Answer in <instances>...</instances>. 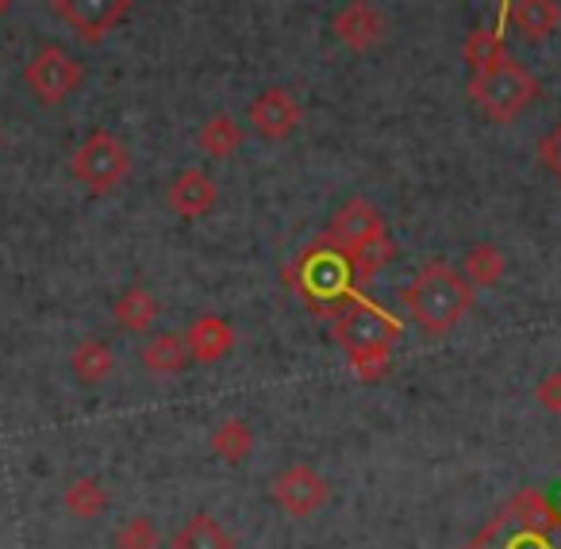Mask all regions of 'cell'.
Returning a JSON list of instances; mask_svg holds the SVG:
<instances>
[{"label":"cell","mask_w":561,"mask_h":549,"mask_svg":"<svg viewBox=\"0 0 561 549\" xmlns=\"http://www.w3.org/2000/svg\"><path fill=\"white\" fill-rule=\"evenodd\" d=\"M250 449H254V431H250L247 419H224V423H216V431H211V454L219 461L239 465L250 457Z\"/></svg>","instance_id":"cell-20"},{"label":"cell","mask_w":561,"mask_h":549,"mask_svg":"<svg viewBox=\"0 0 561 549\" xmlns=\"http://www.w3.org/2000/svg\"><path fill=\"white\" fill-rule=\"evenodd\" d=\"M185 346H188V357H196V362L211 365L219 362V357L231 354L234 346V327L227 323L224 316H196L193 323H188L185 331Z\"/></svg>","instance_id":"cell-14"},{"label":"cell","mask_w":561,"mask_h":549,"mask_svg":"<svg viewBox=\"0 0 561 549\" xmlns=\"http://www.w3.org/2000/svg\"><path fill=\"white\" fill-rule=\"evenodd\" d=\"M70 173L89 193H112V188L131 173V155H127V147L116 135L96 127V131H89V139L73 150Z\"/></svg>","instance_id":"cell-6"},{"label":"cell","mask_w":561,"mask_h":549,"mask_svg":"<svg viewBox=\"0 0 561 549\" xmlns=\"http://www.w3.org/2000/svg\"><path fill=\"white\" fill-rule=\"evenodd\" d=\"M116 549H158V526L150 523L147 515H131L127 523H119V530H116Z\"/></svg>","instance_id":"cell-26"},{"label":"cell","mask_w":561,"mask_h":549,"mask_svg":"<svg viewBox=\"0 0 561 549\" xmlns=\"http://www.w3.org/2000/svg\"><path fill=\"white\" fill-rule=\"evenodd\" d=\"M328 323H331V339L343 346L354 377L374 385V380H381L389 373L392 346L400 339V319L392 311H385L369 296L354 293Z\"/></svg>","instance_id":"cell-1"},{"label":"cell","mask_w":561,"mask_h":549,"mask_svg":"<svg viewBox=\"0 0 561 549\" xmlns=\"http://www.w3.org/2000/svg\"><path fill=\"white\" fill-rule=\"evenodd\" d=\"M9 4H12V0H0V16H4V12H9Z\"/></svg>","instance_id":"cell-29"},{"label":"cell","mask_w":561,"mask_h":549,"mask_svg":"<svg viewBox=\"0 0 561 549\" xmlns=\"http://www.w3.org/2000/svg\"><path fill=\"white\" fill-rule=\"evenodd\" d=\"M461 277L473 288H492L504 277V258H500V250L492 247V242H477L466 254V262H461Z\"/></svg>","instance_id":"cell-24"},{"label":"cell","mask_w":561,"mask_h":549,"mask_svg":"<svg viewBox=\"0 0 561 549\" xmlns=\"http://www.w3.org/2000/svg\"><path fill=\"white\" fill-rule=\"evenodd\" d=\"M300 116H305V112H300L297 96L280 85L257 93L247 108V119H250V127H254V135H262V139H270V142L289 139V135L297 131Z\"/></svg>","instance_id":"cell-10"},{"label":"cell","mask_w":561,"mask_h":549,"mask_svg":"<svg viewBox=\"0 0 561 549\" xmlns=\"http://www.w3.org/2000/svg\"><path fill=\"white\" fill-rule=\"evenodd\" d=\"M139 362H142V369L154 373V377H178V373L188 365L185 334H178V331L154 334V339H150L147 346H142Z\"/></svg>","instance_id":"cell-16"},{"label":"cell","mask_w":561,"mask_h":549,"mask_svg":"<svg viewBox=\"0 0 561 549\" xmlns=\"http://www.w3.org/2000/svg\"><path fill=\"white\" fill-rule=\"evenodd\" d=\"M461 55H466V66L469 73H484L492 70L496 62H504V32H496V27H473V32L466 35V47H461Z\"/></svg>","instance_id":"cell-21"},{"label":"cell","mask_w":561,"mask_h":549,"mask_svg":"<svg viewBox=\"0 0 561 549\" xmlns=\"http://www.w3.org/2000/svg\"><path fill=\"white\" fill-rule=\"evenodd\" d=\"M170 549H234V538L216 523V515L201 511L170 538Z\"/></svg>","instance_id":"cell-18"},{"label":"cell","mask_w":561,"mask_h":549,"mask_svg":"<svg viewBox=\"0 0 561 549\" xmlns=\"http://www.w3.org/2000/svg\"><path fill=\"white\" fill-rule=\"evenodd\" d=\"M62 503L78 518H101L108 511V492L96 477H73L62 492Z\"/></svg>","instance_id":"cell-22"},{"label":"cell","mask_w":561,"mask_h":549,"mask_svg":"<svg viewBox=\"0 0 561 549\" xmlns=\"http://www.w3.org/2000/svg\"><path fill=\"white\" fill-rule=\"evenodd\" d=\"M270 492H273V503H277L285 515L308 518V515H316L323 503H328L331 484L312 469V465L297 461V465H289V469H280L277 477H273Z\"/></svg>","instance_id":"cell-8"},{"label":"cell","mask_w":561,"mask_h":549,"mask_svg":"<svg viewBox=\"0 0 561 549\" xmlns=\"http://www.w3.org/2000/svg\"><path fill=\"white\" fill-rule=\"evenodd\" d=\"M285 285L308 304L316 319H331L354 293H362L354 281V265L339 242L320 235L297 254V262L285 270Z\"/></svg>","instance_id":"cell-3"},{"label":"cell","mask_w":561,"mask_h":549,"mask_svg":"<svg viewBox=\"0 0 561 549\" xmlns=\"http://www.w3.org/2000/svg\"><path fill=\"white\" fill-rule=\"evenodd\" d=\"M135 0H50L55 16L78 35L81 43H101L119 20L131 12Z\"/></svg>","instance_id":"cell-9"},{"label":"cell","mask_w":561,"mask_h":549,"mask_svg":"<svg viewBox=\"0 0 561 549\" xmlns=\"http://www.w3.org/2000/svg\"><path fill=\"white\" fill-rule=\"evenodd\" d=\"M112 365H116V357H112V346L104 339H85L73 346L70 354V369L73 377L81 380V385H101V380H108Z\"/></svg>","instance_id":"cell-19"},{"label":"cell","mask_w":561,"mask_h":549,"mask_svg":"<svg viewBox=\"0 0 561 549\" xmlns=\"http://www.w3.org/2000/svg\"><path fill=\"white\" fill-rule=\"evenodd\" d=\"M196 142H201V150L208 158H231L234 150L242 147V127L234 124L231 116H211L208 124L201 127V135H196Z\"/></svg>","instance_id":"cell-25"},{"label":"cell","mask_w":561,"mask_h":549,"mask_svg":"<svg viewBox=\"0 0 561 549\" xmlns=\"http://www.w3.org/2000/svg\"><path fill=\"white\" fill-rule=\"evenodd\" d=\"M400 304L408 308L412 323L431 339H443L461 323V316L473 304V285L461 277V270L446 262H423L412 285L400 288Z\"/></svg>","instance_id":"cell-4"},{"label":"cell","mask_w":561,"mask_h":549,"mask_svg":"<svg viewBox=\"0 0 561 549\" xmlns=\"http://www.w3.org/2000/svg\"><path fill=\"white\" fill-rule=\"evenodd\" d=\"M461 549H561V507L542 488H519Z\"/></svg>","instance_id":"cell-2"},{"label":"cell","mask_w":561,"mask_h":549,"mask_svg":"<svg viewBox=\"0 0 561 549\" xmlns=\"http://www.w3.org/2000/svg\"><path fill=\"white\" fill-rule=\"evenodd\" d=\"M165 204L178 211L181 219H201L216 204V181L204 170H181L165 188Z\"/></svg>","instance_id":"cell-13"},{"label":"cell","mask_w":561,"mask_h":549,"mask_svg":"<svg viewBox=\"0 0 561 549\" xmlns=\"http://www.w3.org/2000/svg\"><path fill=\"white\" fill-rule=\"evenodd\" d=\"M335 39L351 50H369L385 35V16L369 4V0H346L335 12Z\"/></svg>","instance_id":"cell-12"},{"label":"cell","mask_w":561,"mask_h":549,"mask_svg":"<svg viewBox=\"0 0 561 549\" xmlns=\"http://www.w3.org/2000/svg\"><path fill=\"white\" fill-rule=\"evenodd\" d=\"M535 400L542 411H550V415H561V369H550L538 377L535 385Z\"/></svg>","instance_id":"cell-27"},{"label":"cell","mask_w":561,"mask_h":549,"mask_svg":"<svg viewBox=\"0 0 561 549\" xmlns=\"http://www.w3.org/2000/svg\"><path fill=\"white\" fill-rule=\"evenodd\" d=\"M323 235H328L331 242H339V247L351 254L354 247H362V242L377 239V235H389V231H385L381 211H377L366 196H351V201H346L343 208L331 216V227Z\"/></svg>","instance_id":"cell-11"},{"label":"cell","mask_w":561,"mask_h":549,"mask_svg":"<svg viewBox=\"0 0 561 549\" xmlns=\"http://www.w3.org/2000/svg\"><path fill=\"white\" fill-rule=\"evenodd\" d=\"M538 89L542 85H538L535 73L527 66L512 62V58H504V62H496L484 73H469V96L481 104L492 124H512L535 101Z\"/></svg>","instance_id":"cell-5"},{"label":"cell","mask_w":561,"mask_h":549,"mask_svg":"<svg viewBox=\"0 0 561 549\" xmlns=\"http://www.w3.org/2000/svg\"><path fill=\"white\" fill-rule=\"evenodd\" d=\"M538 162H542L553 178H561V124H553L550 131L538 139Z\"/></svg>","instance_id":"cell-28"},{"label":"cell","mask_w":561,"mask_h":549,"mask_svg":"<svg viewBox=\"0 0 561 549\" xmlns=\"http://www.w3.org/2000/svg\"><path fill=\"white\" fill-rule=\"evenodd\" d=\"M85 81V70H81L78 58H70L62 47L47 43L32 55V62L24 66V85L32 89V96L39 104H58L73 93V89Z\"/></svg>","instance_id":"cell-7"},{"label":"cell","mask_w":561,"mask_h":549,"mask_svg":"<svg viewBox=\"0 0 561 549\" xmlns=\"http://www.w3.org/2000/svg\"><path fill=\"white\" fill-rule=\"evenodd\" d=\"M112 319H116L124 331L142 334V331H150V323L158 319V300L142 285H131L116 296V304H112Z\"/></svg>","instance_id":"cell-17"},{"label":"cell","mask_w":561,"mask_h":549,"mask_svg":"<svg viewBox=\"0 0 561 549\" xmlns=\"http://www.w3.org/2000/svg\"><path fill=\"white\" fill-rule=\"evenodd\" d=\"M392 258H397V242H392L389 235H377V239L354 247L351 265H354V281H358V288H366L369 281L385 270V265H392Z\"/></svg>","instance_id":"cell-23"},{"label":"cell","mask_w":561,"mask_h":549,"mask_svg":"<svg viewBox=\"0 0 561 549\" xmlns=\"http://www.w3.org/2000/svg\"><path fill=\"white\" fill-rule=\"evenodd\" d=\"M507 20L527 43H546L558 32V4L553 0H512Z\"/></svg>","instance_id":"cell-15"}]
</instances>
